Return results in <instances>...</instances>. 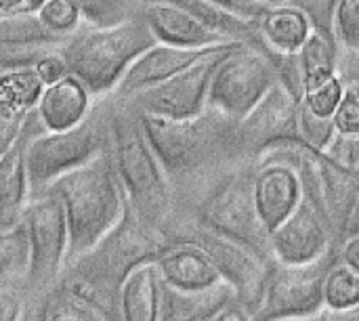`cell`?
<instances>
[{
    "mask_svg": "<svg viewBox=\"0 0 359 321\" xmlns=\"http://www.w3.org/2000/svg\"><path fill=\"white\" fill-rule=\"evenodd\" d=\"M170 244L172 238L168 233L143 223L126 204L120 223L97 246L72 261L55 286L88 299L109 320L120 321L122 286L133 271L156 263Z\"/></svg>",
    "mask_w": 359,
    "mask_h": 321,
    "instance_id": "obj_1",
    "label": "cell"
},
{
    "mask_svg": "<svg viewBox=\"0 0 359 321\" xmlns=\"http://www.w3.org/2000/svg\"><path fill=\"white\" fill-rule=\"evenodd\" d=\"M139 116L143 130L175 187V204L215 175L223 172L221 158L225 145L238 143L229 132L231 122L212 109L194 118Z\"/></svg>",
    "mask_w": 359,
    "mask_h": 321,
    "instance_id": "obj_2",
    "label": "cell"
},
{
    "mask_svg": "<svg viewBox=\"0 0 359 321\" xmlns=\"http://www.w3.org/2000/svg\"><path fill=\"white\" fill-rule=\"evenodd\" d=\"M109 99L111 158L126 204L143 223L168 233L175 214V187L143 130L139 111L126 101Z\"/></svg>",
    "mask_w": 359,
    "mask_h": 321,
    "instance_id": "obj_3",
    "label": "cell"
},
{
    "mask_svg": "<svg viewBox=\"0 0 359 321\" xmlns=\"http://www.w3.org/2000/svg\"><path fill=\"white\" fill-rule=\"evenodd\" d=\"M48 189L59 196L65 210L69 231L65 267L97 246L126 210V196L114 166L111 147L93 162L57 179Z\"/></svg>",
    "mask_w": 359,
    "mask_h": 321,
    "instance_id": "obj_4",
    "label": "cell"
},
{
    "mask_svg": "<svg viewBox=\"0 0 359 321\" xmlns=\"http://www.w3.org/2000/svg\"><path fill=\"white\" fill-rule=\"evenodd\" d=\"M156 42L147 23L130 19L109 27L82 25L59 46L67 71L76 76L95 99L111 97L135 63V59Z\"/></svg>",
    "mask_w": 359,
    "mask_h": 321,
    "instance_id": "obj_5",
    "label": "cell"
},
{
    "mask_svg": "<svg viewBox=\"0 0 359 321\" xmlns=\"http://www.w3.org/2000/svg\"><path fill=\"white\" fill-rule=\"evenodd\" d=\"M111 147V99H97L86 120L57 132H40L27 143L29 196L48 189L63 175L93 162Z\"/></svg>",
    "mask_w": 359,
    "mask_h": 321,
    "instance_id": "obj_6",
    "label": "cell"
},
{
    "mask_svg": "<svg viewBox=\"0 0 359 321\" xmlns=\"http://www.w3.org/2000/svg\"><path fill=\"white\" fill-rule=\"evenodd\" d=\"M276 82L278 69L273 59L261 46L240 42L215 67L208 88V109L238 124Z\"/></svg>",
    "mask_w": 359,
    "mask_h": 321,
    "instance_id": "obj_7",
    "label": "cell"
},
{
    "mask_svg": "<svg viewBox=\"0 0 359 321\" xmlns=\"http://www.w3.org/2000/svg\"><path fill=\"white\" fill-rule=\"evenodd\" d=\"M29 242V269L23 292L27 296H46L59 282L69 248L65 210L53 189L29 196L23 217Z\"/></svg>",
    "mask_w": 359,
    "mask_h": 321,
    "instance_id": "obj_8",
    "label": "cell"
},
{
    "mask_svg": "<svg viewBox=\"0 0 359 321\" xmlns=\"http://www.w3.org/2000/svg\"><path fill=\"white\" fill-rule=\"evenodd\" d=\"M175 240H189L200 246L217 267L221 280L233 288L236 301L242 303L250 313L257 311L276 263L269 254L238 238L196 225L185 227Z\"/></svg>",
    "mask_w": 359,
    "mask_h": 321,
    "instance_id": "obj_9",
    "label": "cell"
},
{
    "mask_svg": "<svg viewBox=\"0 0 359 321\" xmlns=\"http://www.w3.org/2000/svg\"><path fill=\"white\" fill-rule=\"evenodd\" d=\"M337 261H341L339 250L305 265H286L276 261L265 284L261 305L252 313V321L320 315L324 311V280Z\"/></svg>",
    "mask_w": 359,
    "mask_h": 321,
    "instance_id": "obj_10",
    "label": "cell"
},
{
    "mask_svg": "<svg viewBox=\"0 0 359 321\" xmlns=\"http://www.w3.org/2000/svg\"><path fill=\"white\" fill-rule=\"evenodd\" d=\"M236 44L223 46L202 57L200 61L179 71L177 76L168 78L166 82L151 86L143 93H137L128 99H120V101H126L139 114H145V116H160V118L200 116L208 109V88H210L215 67L223 59V55Z\"/></svg>",
    "mask_w": 359,
    "mask_h": 321,
    "instance_id": "obj_11",
    "label": "cell"
},
{
    "mask_svg": "<svg viewBox=\"0 0 359 321\" xmlns=\"http://www.w3.org/2000/svg\"><path fill=\"white\" fill-rule=\"evenodd\" d=\"M339 248L328 221L305 196L292 214L269 233V252L273 261L286 265L316 263Z\"/></svg>",
    "mask_w": 359,
    "mask_h": 321,
    "instance_id": "obj_12",
    "label": "cell"
},
{
    "mask_svg": "<svg viewBox=\"0 0 359 321\" xmlns=\"http://www.w3.org/2000/svg\"><path fill=\"white\" fill-rule=\"evenodd\" d=\"M301 101L303 99L278 78V82L248 111V116L236 124V139L246 151H250L252 160L271 143L299 139Z\"/></svg>",
    "mask_w": 359,
    "mask_h": 321,
    "instance_id": "obj_13",
    "label": "cell"
},
{
    "mask_svg": "<svg viewBox=\"0 0 359 321\" xmlns=\"http://www.w3.org/2000/svg\"><path fill=\"white\" fill-rule=\"evenodd\" d=\"M236 44V42H229ZM229 44H217L210 48H187V46H175L166 42H154L149 48H145L135 63L128 67L124 78L120 80L116 93L111 97L116 99H128L137 93H143L151 86H158L166 82L168 78L177 76L179 71L187 69L202 57L229 46Z\"/></svg>",
    "mask_w": 359,
    "mask_h": 321,
    "instance_id": "obj_14",
    "label": "cell"
},
{
    "mask_svg": "<svg viewBox=\"0 0 359 321\" xmlns=\"http://www.w3.org/2000/svg\"><path fill=\"white\" fill-rule=\"evenodd\" d=\"M303 200L299 172L282 162L255 164V204L267 233L284 223Z\"/></svg>",
    "mask_w": 359,
    "mask_h": 321,
    "instance_id": "obj_15",
    "label": "cell"
},
{
    "mask_svg": "<svg viewBox=\"0 0 359 321\" xmlns=\"http://www.w3.org/2000/svg\"><path fill=\"white\" fill-rule=\"evenodd\" d=\"M44 132L42 122L32 109L25 116L23 130L17 143L0 158V229L13 227L21 221L25 204L29 200V179H27V143L36 135Z\"/></svg>",
    "mask_w": 359,
    "mask_h": 321,
    "instance_id": "obj_16",
    "label": "cell"
},
{
    "mask_svg": "<svg viewBox=\"0 0 359 321\" xmlns=\"http://www.w3.org/2000/svg\"><path fill=\"white\" fill-rule=\"evenodd\" d=\"M141 19L151 29L156 42L187 48H210L217 44L233 42L204 25L189 11L168 0H143Z\"/></svg>",
    "mask_w": 359,
    "mask_h": 321,
    "instance_id": "obj_17",
    "label": "cell"
},
{
    "mask_svg": "<svg viewBox=\"0 0 359 321\" xmlns=\"http://www.w3.org/2000/svg\"><path fill=\"white\" fill-rule=\"evenodd\" d=\"M95 101L97 99L90 95V90L76 76L67 74L65 78L42 88L34 111L44 130L57 132L78 126L82 120H86Z\"/></svg>",
    "mask_w": 359,
    "mask_h": 321,
    "instance_id": "obj_18",
    "label": "cell"
},
{
    "mask_svg": "<svg viewBox=\"0 0 359 321\" xmlns=\"http://www.w3.org/2000/svg\"><path fill=\"white\" fill-rule=\"evenodd\" d=\"M162 284L177 290H204L221 282V275L208 254L189 240L172 244L156 261Z\"/></svg>",
    "mask_w": 359,
    "mask_h": 321,
    "instance_id": "obj_19",
    "label": "cell"
},
{
    "mask_svg": "<svg viewBox=\"0 0 359 321\" xmlns=\"http://www.w3.org/2000/svg\"><path fill=\"white\" fill-rule=\"evenodd\" d=\"M309 17L294 4L267 6L257 19L259 46L269 57H290L303 46L311 32Z\"/></svg>",
    "mask_w": 359,
    "mask_h": 321,
    "instance_id": "obj_20",
    "label": "cell"
},
{
    "mask_svg": "<svg viewBox=\"0 0 359 321\" xmlns=\"http://www.w3.org/2000/svg\"><path fill=\"white\" fill-rule=\"evenodd\" d=\"M233 299V288L223 280L204 290H177L162 284L160 321H210Z\"/></svg>",
    "mask_w": 359,
    "mask_h": 321,
    "instance_id": "obj_21",
    "label": "cell"
},
{
    "mask_svg": "<svg viewBox=\"0 0 359 321\" xmlns=\"http://www.w3.org/2000/svg\"><path fill=\"white\" fill-rule=\"evenodd\" d=\"M162 280L156 263L130 273L120 292V321H160Z\"/></svg>",
    "mask_w": 359,
    "mask_h": 321,
    "instance_id": "obj_22",
    "label": "cell"
},
{
    "mask_svg": "<svg viewBox=\"0 0 359 321\" xmlns=\"http://www.w3.org/2000/svg\"><path fill=\"white\" fill-rule=\"evenodd\" d=\"M63 40L53 36L36 11H13L0 15V46L19 53L59 48Z\"/></svg>",
    "mask_w": 359,
    "mask_h": 321,
    "instance_id": "obj_23",
    "label": "cell"
},
{
    "mask_svg": "<svg viewBox=\"0 0 359 321\" xmlns=\"http://www.w3.org/2000/svg\"><path fill=\"white\" fill-rule=\"evenodd\" d=\"M297 63H299L305 90L337 76L339 74V46L334 42V36L328 29L311 27L303 46L297 50Z\"/></svg>",
    "mask_w": 359,
    "mask_h": 321,
    "instance_id": "obj_24",
    "label": "cell"
},
{
    "mask_svg": "<svg viewBox=\"0 0 359 321\" xmlns=\"http://www.w3.org/2000/svg\"><path fill=\"white\" fill-rule=\"evenodd\" d=\"M42 80L34 71V65L23 67H2L0 65V111L27 116L40 95H42Z\"/></svg>",
    "mask_w": 359,
    "mask_h": 321,
    "instance_id": "obj_25",
    "label": "cell"
},
{
    "mask_svg": "<svg viewBox=\"0 0 359 321\" xmlns=\"http://www.w3.org/2000/svg\"><path fill=\"white\" fill-rule=\"evenodd\" d=\"M29 269V242L23 221L0 229V290H23Z\"/></svg>",
    "mask_w": 359,
    "mask_h": 321,
    "instance_id": "obj_26",
    "label": "cell"
},
{
    "mask_svg": "<svg viewBox=\"0 0 359 321\" xmlns=\"http://www.w3.org/2000/svg\"><path fill=\"white\" fill-rule=\"evenodd\" d=\"M44 321H111L95 303L88 299L55 286L46 294L44 303Z\"/></svg>",
    "mask_w": 359,
    "mask_h": 321,
    "instance_id": "obj_27",
    "label": "cell"
},
{
    "mask_svg": "<svg viewBox=\"0 0 359 321\" xmlns=\"http://www.w3.org/2000/svg\"><path fill=\"white\" fill-rule=\"evenodd\" d=\"M359 305V273L337 261L324 280V309H347Z\"/></svg>",
    "mask_w": 359,
    "mask_h": 321,
    "instance_id": "obj_28",
    "label": "cell"
},
{
    "mask_svg": "<svg viewBox=\"0 0 359 321\" xmlns=\"http://www.w3.org/2000/svg\"><path fill=\"white\" fill-rule=\"evenodd\" d=\"M86 25L109 27L141 17L143 0H78Z\"/></svg>",
    "mask_w": 359,
    "mask_h": 321,
    "instance_id": "obj_29",
    "label": "cell"
},
{
    "mask_svg": "<svg viewBox=\"0 0 359 321\" xmlns=\"http://www.w3.org/2000/svg\"><path fill=\"white\" fill-rule=\"evenodd\" d=\"M36 13L40 21L46 25V29L59 40L69 38L74 32H78L84 25L82 8L78 0H46Z\"/></svg>",
    "mask_w": 359,
    "mask_h": 321,
    "instance_id": "obj_30",
    "label": "cell"
},
{
    "mask_svg": "<svg viewBox=\"0 0 359 321\" xmlns=\"http://www.w3.org/2000/svg\"><path fill=\"white\" fill-rule=\"evenodd\" d=\"M330 32L339 53L359 57V0H339L332 13Z\"/></svg>",
    "mask_w": 359,
    "mask_h": 321,
    "instance_id": "obj_31",
    "label": "cell"
},
{
    "mask_svg": "<svg viewBox=\"0 0 359 321\" xmlns=\"http://www.w3.org/2000/svg\"><path fill=\"white\" fill-rule=\"evenodd\" d=\"M337 137L334 120L332 116H320L311 111L303 101L299 107V139L318 151H326L332 139Z\"/></svg>",
    "mask_w": 359,
    "mask_h": 321,
    "instance_id": "obj_32",
    "label": "cell"
},
{
    "mask_svg": "<svg viewBox=\"0 0 359 321\" xmlns=\"http://www.w3.org/2000/svg\"><path fill=\"white\" fill-rule=\"evenodd\" d=\"M343 88H345V80L337 74V76L324 80L322 84L307 88L303 95V103L320 116H332L341 103Z\"/></svg>",
    "mask_w": 359,
    "mask_h": 321,
    "instance_id": "obj_33",
    "label": "cell"
},
{
    "mask_svg": "<svg viewBox=\"0 0 359 321\" xmlns=\"http://www.w3.org/2000/svg\"><path fill=\"white\" fill-rule=\"evenodd\" d=\"M337 135L359 139V84L345 82L339 107L332 114Z\"/></svg>",
    "mask_w": 359,
    "mask_h": 321,
    "instance_id": "obj_34",
    "label": "cell"
},
{
    "mask_svg": "<svg viewBox=\"0 0 359 321\" xmlns=\"http://www.w3.org/2000/svg\"><path fill=\"white\" fill-rule=\"evenodd\" d=\"M34 71L38 74V78L42 80V84H53L61 78H65L69 71H67V65H65V59L61 57L59 48H53V50H46L36 63H34Z\"/></svg>",
    "mask_w": 359,
    "mask_h": 321,
    "instance_id": "obj_35",
    "label": "cell"
},
{
    "mask_svg": "<svg viewBox=\"0 0 359 321\" xmlns=\"http://www.w3.org/2000/svg\"><path fill=\"white\" fill-rule=\"evenodd\" d=\"M339 0H292L290 4L299 6L311 21L313 27H322L330 32V23H332V13ZM332 34V32H330Z\"/></svg>",
    "mask_w": 359,
    "mask_h": 321,
    "instance_id": "obj_36",
    "label": "cell"
},
{
    "mask_svg": "<svg viewBox=\"0 0 359 321\" xmlns=\"http://www.w3.org/2000/svg\"><path fill=\"white\" fill-rule=\"evenodd\" d=\"M27 303V294L23 290L4 288L0 290V321H17L21 317Z\"/></svg>",
    "mask_w": 359,
    "mask_h": 321,
    "instance_id": "obj_37",
    "label": "cell"
},
{
    "mask_svg": "<svg viewBox=\"0 0 359 321\" xmlns=\"http://www.w3.org/2000/svg\"><path fill=\"white\" fill-rule=\"evenodd\" d=\"M23 122H25V116L0 111V158L17 143V139L23 130Z\"/></svg>",
    "mask_w": 359,
    "mask_h": 321,
    "instance_id": "obj_38",
    "label": "cell"
},
{
    "mask_svg": "<svg viewBox=\"0 0 359 321\" xmlns=\"http://www.w3.org/2000/svg\"><path fill=\"white\" fill-rule=\"evenodd\" d=\"M212 2L248 21H257L259 15L267 8L261 0H212Z\"/></svg>",
    "mask_w": 359,
    "mask_h": 321,
    "instance_id": "obj_39",
    "label": "cell"
},
{
    "mask_svg": "<svg viewBox=\"0 0 359 321\" xmlns=\"http://www.w3.org/2000/svg\"><path fill=\"white\" fill-rule=\"evenodd\" d=\"M53 50V48H50ZM46 50H36V53H19V50H8L0 46V65L2 67H23V65H34Z\"/></svg>",
    "mask_w": 359,
    "mask_h": 321,
    "instance_id": "obj_40",
    "label": "cell"
},
{
    "mask_svg": "<svg viewBox=\"0 0 359 321\" xmlns=\"http://www.w3.org/2000/svg\"><path fill=\"white\" fill-rule=\"evenodd\" d=\"M339 257H341V263L349 265L359 273V233H351L341 242Z\"/></svg>",
    "mask_w": 359,
    "mask_h": 321,
    "instance_id": "obj_41",
    "label": "cell"
},
{
    "mask_svg": "<svg viewBox=\"0 0 359 321\" xmlns=\"http://www.w3.org/2000/svg\"><path fill=\"white\" fill-rule=\"evenodd\" d=\"M210 321H252V313L242 303H238L233 299L229 305H225Z\"/></svg>",
    "mask_w": 359,
    "mask_h": 321,
    "instance_id": "obj_42",
    "label": "cell"
},
{
    "mask_svg": "<svg viewBox=\"0 0 359 321\" xmlns=\"http://www.w3.org/2000/svg\"><path fill=\"white\" fill-rule=\"evenodd\" d=\"M44 303H46V296H40V299L27 296L25 309L17 321H44Z\"/></svg>",
    "mask_w": 359,
    "mask_h": 321,
    "instance_id": "obj_43",
    "label": "cell"
},
{
    "mask_svg": "<svg viewBox=\"0 0 359 321\" xmlns=\"http://www.w3.org/2000/svg\"><path fill=\"white\" fill-rule=\"evenodd\" d=\"M320 321H359V305L347 309H324Z\"/></svg>",
    "mask_w": 359,
    "mask_h": 321,
    "instance_id": "obj_44",
    "label": "cell"
},
{
    "mask_svg": "<svg viewBox=\"0 0 359 321\" xmlns=\"http://www.w3.org/2000/svg\"><path fill=\"white\" fill-rule=\"evenodd\" d=\"M351 233H359V198H358V202H355L353 212H351V219H349V225H347V233H345V238H347V235H351Z\"/></svg>",
    "mask_w": 359,
    "mask_h": 321,
    "instance_id": "obj_45",
    "label": "cell"
},
{
    "mask_svg": "<svg viewBox=\"0 0 359 321\" xmlns=\"http://www.w3.org/2000/svg\"><path fill=\"white\" fill-rule=\"evenodd\" d=\"M25 4V0H0V15L2 13H13V11H21Z\"/></svg>",
    "mask_w": 359,
    "mask_h": 321,
    "instance_id": "obj_46",
    "label": "cell"
},
{
    "mask_svg": "<svg viewBox=\"0 0 359 321\" xmlns=\"http://www.w3.org/2000/svg\"><path fill=\"white\" fill-rule=\"evenodd\" d=\"M44 2H46V0H25L23 8H25V11H38Z\"/></svg>",
    "mask_w": 359,
    "mask_h": 321,
    "instance_id": "obj_47",
    "label": "cell"
},
{
    "mask_svg": "<svg viewBox=\"0 0 359 321\" xmlns=\"http://www.w3.org/2000/svg\"><path fill=\"white\" fill-rule=\"evenodd\" d=\"M265 6H278V4H288V2H292V0H261Z\"/></svg>",
    "mask_w": 359,
    "mask_h": 321,
    "instance_id": "obj_48",
    "label": "cell"
},
{
    "mask_svg": "<svg viewBox=\"0 0 359 321\" xmlns=\"http://www.w3.org/2000/svg\"><path fill=\"white\" fill-rule=\"evenodd\" d=\"M276 321H320V315H311V317H290V320H276Z\"/></svg>",
    "mask_w": 359,
    "mask_h": 321,
    "instance_id": "obj_49",
    "label": "cell"
}]
</instances>
